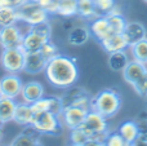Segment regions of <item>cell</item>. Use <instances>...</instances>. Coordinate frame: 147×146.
<instances>
[{
  "instance_id": "16",
  "label": "cell",
  "mask_w": 147,
  "mask_h": 146,
  "mask_svg": "<svg viewBox=\"0 0 147 146\" xmlns=\"http://www.w3.org/2000/svg\"><path fill=\"white\" fill-rule=\"evenodd\" d=\"M146 71H147L146 64H142V62H140V61L132 59V61H129V64L127 65V67L123 70V78H124L125 82L132 85L133 83L137 82Z\"/></svg>"
},
{
  "instance_id": "37",
  "label": "cell",
  "mask_w": 147,
  "mask_h": 146,
  "mask_svg": "<svg viewBox=\"0 0 147 146\" xmlns=\"http://www.w3.org/2000/svg\"><path fill=\"white\" fill-rule=\"evenodd\" d=\"M22 133L26 135V136H28V137H31V139H36V140H40V136H41V135L36 131V128H34L31 124L23 127Z\"/></svg>"
},
{
  "instance_id": "8",
  "label": "cell",
  "mask_w": 147,
  "mask_h": 146,
  "mask_svg": "<svg viewBox=\"0 0 147 146\" xmlns=\"http://www.w3.org/2000/svg\"><path fill=\"white\" fill-rule=\"evenodd\" d=\"M23 35H25V32L22 31L18 23L1 27L0 28V47H1V49L20 48L22 45Z\"/></svg>"
},
{
  "instance_id": "15",
  "label": "cell",
  "mask_w": 147,
  "mask_h": 146,
  "mask_svg": "<svg viewBox=\"0 0 147 146\" xmlns=\"http://www.w3.org/2000/svg\"><path fill=\"white\" fill-rule=\"evenodd\" d=\"M99 44L109 54L115 53V52L125 51L127 48H129L125 38L123 36V34H111V35L106 36L105 39H102L99 41Z\"/></svg>"
},
{
  "instance_id": "17",
  "label": "cell",
  "mask_w": 147,
  "mask_h": 146,
  "mask_svg": "<svg viewBox=\"0 0 147 146\" xmlns=\"http://www.w3.org/2000/svg\"><path fill=\"white\" fill-rule=\"evenodd\" d=\"M92 34L89 27L86 26H74L67 34V41L70 45L74 47H83L90 39Z\"/></svg>"
},
{
  "instance_id": "41",
  "label": "cell",
  "mask_w": 147,
  "mask_h": 146,
  "mask_svg": "<svg viewBox=\"0 0 147 146\" xmlns=\"http://www.w3.org/2000/svg\"><path fill=\"white\" fill-rule=\"evenodd\" d=\"M132 146H147V141H143V140L137 139L134 142H132Z\"/></svg>"
},
{
  "instance_id": "44",
  "label": "cell",
  "mask_w": 147,
  "mask_h": 146,
  "mask_svg": "<svg viewBox=\"0 0 147 146\" xmlns=\"http://www.w3.org/2000/svg\"><path fill=\"white\" fill-rule=\"evenodd\" d=\"M143 98H145V105H146V107H147V96H146V97H143Z\"/></svg>"
},
{
  "instance_id": "7",
  "label": "cell",
  "mask_w": 147,
  "mask_h": 146,
  "mask_svg": "<svg viewBox=\"0 0 147 146\" xmlns=\"http://www.w3.org/2000/svg\"><path fill=\"white\" fill-rule=\"evenodd\" d=\"M1 67L8 74H18L23 71L25 67V51L22 48H8L3 49L0 57Z\"/></svg>"
},
{
  "instance_id": "20",
  "label": "cell",
  "mask_w": 147,
  "mask_h": 146,
  "mask_svg": "<svg viewBox=\"0 0 147 146\" xmlns=\"http://www.w3.org/2000/svg\"><path fill=\"white\" fill-rule=\"evenodd\" d=\"M43 43H45V41H44L40 36L34 34L32 31L27 30L25 32V35H23V40H22L21 48L25 52H38L39 49L41 48Z\"/></svg>"
},
{
  "instance_id": "28",
  "label": "cell",
  "mask_w": 147,
  "mask_h": 146,
  "mask_svg": "<svg viewBox=\"0 0 147 146\" xmlns=\"http://www.w3.org/2000/svg\"><path fill=\"white\" fill-rule=\"evenodd\" d=\"M8 146H44V145L41 144L40 140L31 139V137L26 136V135H23L22 132H21L20 135H17V136L12 140V142Z\"/></svg>"
},
{
  "instance_id": "22",
  "label": "cell",
  "mask_w": 147,
  "mask_h": 146,
  "mask_svg": "<svg viewBox=\"0 0 147 146\" xmlns=\"http://www.w3.org/2000/svg\"><path fill=\"white\" fill-rule=\"evenodd\" d=\"M78 16L83 20L88 21H92L96 17H98L93 0H78Z\"/></svg>"
},
{
  "instance_id": "30",
  "label": "cell",
  "mask_w": 147,
  "mask_h": 146,
  "mask_svg": "<svg viewBox=\"0 0 147 146\" xmlns=\"http://www.w3.org/2000/svg\"><path fill=\"white\" fill-rule=\"evenodd\" d=\"M88 140H89V137L84 133V131L80 127L70 129V133H69V144L70 145H84Z\"/></svg>"
},
{
  "instance_id": "19",
  "label": "cell",
  "mask_w": 147,
  "mask_h": 146,
  "mask_svg": "<svg viewBox=\"0 0 147 146\" xmlns=\"http://www.w3.org/2000/svg\"><path fill=\"white\" fill-rule=\"evenodd\" d=\"M129 57H128L127 52L120 51L115 52V53H110L109 56V67L115 72H123V70L127 67V65L129 64Z\"/></svg>"
},
{
  "instance_id": "18",
  "label": "cell",
  "mask_w": 147,
  "mask_h": 146,
  "mask_svg": "<svg viewBox=\"0 0 147 146\" xmlns=\"http://www.w3.org/2000/svg\"><path fill=\"white\" fill-rule=\"evenodd\" d=\"M34 116V111L31 109L30 103L26 102H17V106H16L14 110V115H13V120L14 123H17L18 126H28L31 124V120H32Z\"/></svg>"
},
{
  "instance_id": "5",
  "label": "cell",
  "mask_w": 147,
  "mask_h": 146,
  "mask_svg": "<svg viewBox=\"0 0 147 146\" xmlns=\"http://www.w3.org/2000/svg\"><path fill=\"white\" fill-rule=\"evenodd\" d=\"M17 16L18 21L26 23L27 26H34L40 22H45L49 18V14L35 0H26L21 7H18Z\"/></svg>"
},
{
  "instance_id": "36",
  "label": "cell",
  "mask_w": 147,
  "mask_h": 146,
  "mask_svg": "<svg viewBox=\"0 0 147 146\" xmlns=\"http://www.w3.org/2000/svg\"><path fill=\"white\" fill-rule=\"evenodd\" d=\"M137 127H138V139L147 141V120L137 122Z\"/></svg>"
},
{
  "instance_id": "6",
  "label": "cell",
  "mask_w": 147,
  "mask_h": 146,
  "mask_svg": "<svg viewBox=\"0 0 147 146\" xmlns=\"http://www.w3.org/2000/svg\"><path fill=\"white\" fill-rule=\"evenodd\" d=\"M90 98L92 95L86 89L78 85L67 88L66 92L61 96V102L63 109L67 107H83L90 110Z\"/></svg>"
},
{
  "instance_id": "12",
  "label": "cell",
  "mask_w": 147,
  "mask_h": 146,
  "mask_svg": "<svg viewBox=\"0 0 147 146\" xmlns=\"http://www.w3.org/2000/svg\"><path fill=\"white\" fill-rule=\"evenodd\" d=\"M47 59L41 56L40 52H25V67L23 71L27 74H40L45 70Z\"/></svg>"
},
{
  "instance_id": "10",
  "label": "cell",
  "mask_w": 147,
  "mask_h": 146,
  "mask_svg": "<svg viewBox=\"0 0 147 146\" xmlns=\"http://www.w3.org/2000/svg\"><path fill=\"white\" fill-rule=\"evenodd\" d=\"M89 110L83 107H67L63 109L61 114V119H62V123L66 128L69 129H74V128H78L83 124L84 119H85L86 114H88Z\"/></svg>"
},
{
  "instance_id": "11",
  "label": "cell",
  "mask_w": 147,
  "mask_h": 146,
  "mask_svg": "<svg viewBox=\"0 0 147 146\" xmlns=\"http://www.w3.org/2000/svg\"><path fill=\"white\" fill-rule=\"evenodd\" d=\"M44 87L40 82L36 80H31V82H26L22 85V91H21L20 97L22 98V102L26 103H34L35 101L40 100L44 97Z\"/></svg>"
},
{
  "instance_id": "14",
  "label": "cell",
  "mask_w": 147,
  "mask_h": 146,
  "mask_svg": "<svg viewBox=\"0 0 147 146\" xmlns=\"http://www.w3.org/2000/svg\"><path fill=\"white\" fill-rule=\"evenodd\" d=\"M89 31H90L92 36H94L98 41H101L106 36L111 35L112 31L107 16H98L94 20H92L89 23Z\"/></svg>"
},
{
  "instance_id": "2",
  "label": "cell",
  "mask_w": 147,
  "mask_h": 146,
  "mask_svg": "<svg viewBox=\"0 0 147 146\" xmlns=\"http://www.w3.org/2000/svg\"><path fill=\"white\" fill-rule=\"evenodd\" d=\"M123 105V98L120 93L111 88L99 91L90 98V110L97 111L105 118L110 119L120 111Z\"/></svg>"
},
{
  "instance_id": "42",
  "label": "cell",
  "mask_w": 147,
  "mask_h": 146,
  "mask_svg": "<svg viewBox=\"0 0 147 146\" xmlns=\"http://www.w3.org/2000/svg\"><path fill=\"white\" fill-rule=\"evenodd\" d=\"M3 139H4V132H3V129L0 128V146H1V141Z\"/></svg>"
},
{
  "instance_id": "29",
  "label": "cell",
  "mask_w": 147,
  "mask_h": 146,
  "mask_svg": "<svg viewBox=\"0 0 147 146\" xmlns=\"http://www.w3.org/2000/svg\"><path fill=\"white\" fill-rule=\"evenodd\" d=\"M39 52H40L41 56H43L47 61L54 58L56 56H58L59 54L58 47H57L52 40H47L45 43H43V45H41V48L39 49Z\"/></svg>"
},
{
  "instance_id": "9",
  "label": "cell",
  "mask_w": 147,
  "mask_h": 146,
  "mask_svg": "<svg viewBox=\"0 0 147 146\" xmlns=\"http://www.w3.org/2000/svg\"><path fill=\"white\" fill-rule=\"evenodd\" d=\"M22 79L17 74H7L0 79V93L1 97L16 98L20 97L22 91Z\"/></svg>"
},
{
  "instance_id": "27",
  "label": "cell",
  "mask_w": 147,
  "mask_h": 146,
  "mask_svg": "<svg viewBox=\"0 0 147 146\" xmlns=\"http://www.w3.org/2000/svg\"><path fill=\"white\" fill-rule=\"evenodd\" d=\"M28 30L32 31V32L36 34L38 36H40L44 41L51 40V38H52V26H51V23H49V21L40 22L34 26H28Z\"/></svg>"
},
{
  "instance_id": "46",
  "label": "cell",
  "mask_w": 147,
  "mask_h": 146,
  "mask_svg": "<svg viewBox=\"0 0 147 146\" xmlns=\"http://www.w3.org/2000/svg\"><path fill=\"white\" fill-rule=\"evenodd\" d=\"M0 98H1V93H0Z\"/></svg>"
},
{
  "instance_id": "1",
  "label": "cell",
  "mask_w": 147,
  "mask_h": 146,
  "mask_svg": "<svg viewBox=\"0 0 147 146\" xmlns=\"http://www.w3.org/2000/svg\"><path fill=\"white\" fill-rule=\"evenodd\" d=\"M44 75L49 84L54 88L67 89L72 87L79 79V67L76 65V58L59 53L58 56L47 62Z\"/></svg>"
},
{
  "instance_id": "13",
  "label": "cell",
  "mask_w": 147,
  "mask_h": 146,
  "mask_svg": "<svg viewBox=\"0 0 147 146\" xmlns=\"http://www.w3.org/2000/svg\"><path fill=\"white\" fill-rule=\"evenodd\" d=\"M123 36L125 38L128 45H133V44L138 43V41L143 40L147 38V30L143 26V23L133 21V22H127L124 31H123Z\"/></svg>"
},
{
  "instance_id": "31",
  "label": "cell",
  "mask_w": 147,
  "mask_h": 146,
  "mask_svg": "<svg viewBox=\"0 0 147 146\" xmlns=\"http://www.w3.org/2000/svg\"><path fill=\"white\" fill-rule=\"evenodd\" d=\"M105 144L106 146H132L130 142H128L119 132H109L106 140H105Z\"/></svg>"
},
{
  "instance_id": "40",
  "label": "cell",
  "mask_w": 147,
  "mask_h": 146,
  "mask_svg": "<svg viewBox=\"0 0 147 146\" xmlns=\"http://www.w3.org/2000/svg\"><path fill=\"white\" fill-rule=\"evenodd\" d=\"M136 120L137 122H141V120H147V107H145L143 110L140 111V114L137 115V118H136Z\"/></svg>"
},
{
  "instance_id": "34",
  "label": "cell",
  "mask_w": 147,
  "mask_h": 146,
  "mask_svg": "<svg viewBox=\"0 0 147 146\" xmlns=\"http://www.w3.org/2000/svg\"><path fill=\"white\" fill-rule=\"evenodd\" d=\"M132 87L140 97H146L147 96V71L137 80V82L133 83Z\"/></svg>"
},
{
  "instance_id": "38",
  "label": "cell",
  "mask_w": 147,
  "mask_h": 146,
  "mask_svg": "<svg viewBox=\"0 0 147 146\" xmlns=\"http://www.w3.org/2000/svg\"><path fill=\"white\" fill-rule=\"evenodd\" d=\"M26 0H0V7H8V8H14L17 9L18 7L25 3Z\"/></svg>"
},
{
  "instance_id": "45",
  "label": "cell",
  "mask_w": 147,
  "mask_h": 146,
  "mask_svg": "<svg viewBox=\"0 0 147 146\" xmlns=\"http://www.w3.org/2000/svg\"><path fill=\"white\" fill-rule=\"evenodd\" d=\"M70 146H83V145H70Z\"/></svg>"
},
{
  "instance_id": "23",
  "label": "cell",
  "mask_w": 147,
  "mask_h": 146,
  "mask_svg": "<svg viewBox=\"0 0 147 146\" xmlns=\"http://www.w3.org/2000/svg\"><path fill=\"white\" fill-rule=\"evenodd\" d=\"M16 106H17V101L13 100V98H7V97L0 98V118L5 123L13 120Z\"/></svg>"
},
{
  "instance_id": "32",
  "label": "cell",
  "mask_w": 147,
  "mask_h": 146,
  "mask_svg": "<svg viewBox=\"0 0 147 146\" xmlns=\"http://www.w3.org/2000/svg\"><path fill=\"white\" fill-rule=\"evenodd\" d=\"M94 7H96L97 14L98 16H105L116 5L115 0H93Z\"/></svg>"
},
{
  "instance_id": "4",
  "label": "cell",
  "mask_w": 147,
  "mask_h": 146,
  "mask_svg": "<svg viewBox=\"0 0 147 146\" xmlns=\"http://www.w3.org/2000/svg\"><path fill=\"white\" fill-rule=\"evenodd\" d=\"M31 126L36 128V131L43 136H59L63 131V123L61 116L54 115L49 111H41V113H34Z\"/></svg>"
},
{
  "instance_id": "35",
  "label": "cell",
  "mask_w": 147,
  "mask_h": 146,
  "mask_svg": "<svg viewBox=\"0 0 147 146\" xmlns=\"http://www.w3.org/2000/svg\"><path fill=\"white\" fill-rule=\"evenodd\" d=\"M40 4V7L48 13L49 16L57 14L58 10V0H35Z\"/></svg>"
},
{
  "instance_id": "33",
  "label": "cell",
  "mask_w": 147,
  "mask_h": 146,
  "mask_svg": "<svg viewBox=\"0 0 147 146\" xmlns=\"http://www.w3.org/2000/svg\"><path fill=\"white\" fill-rule=\"evenodd\" d=\"M51 105H52V97H41L40 100L35 101L31 103V109L34 113H41V111H51Z\"/></svg>"
},
{
  "instance_id": "3",
  "label": "cell",
  "mask_w": 147,
  "mask_h": 146,
  "mask_svg": "<svg viewBox=\"0 0 147 146\" xmlns=\"http://www.w3.org/2000/svg\"><path fill=\"white\" fill-rule=\"evenodd\" d=\"M80 128L84 131V133L89 137V140H98L105 141L110 132L109 119L105 118L99 113L93 110H89L84 119Z\"/></svg>"
},
{
  "instance_id": "26",
  "label": "cell",
  "mask_w": 147,
  "mask_h": 146,
  "mask_svg": "<svg viewBox=\"0 0 147 146\" xmlns=\"http://www.w3.org/2000/svg\"><path fill=\"white\" fill-rule=\"evenodd\" d=\"M133 59L147 65V38L129 47Z\"/></svg>"
},
{
  "instance_id": "21",
  "label": "cell",
  "mask_w": 147,
  "mask_h": 146,
  "mask_svg": "<svg viewBox=\"0 0 147 146\" xmlns=\"http://www.w3.org/2000/svg\"><path fill=\"white\" fill-rule=\"evenodd\" d=\"M117 132L127 140L128 142H134L138 139V127L136 120H125L117 128Z\"/></svg>"
},
{
  "instance_id": "47",
  "label": "cell",
  "mask_w": 147,
  "mask_h": 146,
  "mask_svg": "<svg viewBox=\"0 0 147 146\" xmlns=\"http://www.w3.org/2000/svg\"><path fill=\"white\" fill-rule=\"evenodd\" d=\"M143 1H146V3H147V0H143Z\"/></svg>"
},
{
  "instance_id": "39",
  "label": "cell",
  "mask_w": 147,
  "mask_h": 146,
  "mask_svg": "<svg viewBox=\"0 0 147 146\" xmlns=\"http://www.w3.org/2000/svg\"><path fill=\"white\" fill-rule=\"evenodd\" d=\"M83 146H106L105 141H98V140H88Z\"/></svg>"
},
{
  "instance_id": "43",
  "label": "cell",
  "mask_w": 147,
  "mask_h": 146,
  "mask_svg": "<svg viewBox=\"0 0 147 146\" xmlns=\"http://www.w3.org/2000/svg\"><path fill=\"white\" fill-rule=\"evenodd\" d=\"M4 126H5V122H4V120H3V119H1V118H0V128H1V129H3V128H4Z\"/></svg>"
},
{
  "instance_id": "24",
  "label": "cell",
  "mask_w": 147,
  "mask_h": 146,
  "mask_svg": "<svg viewBox=\"0 0 147 146\" xmlns=\"http://www.w3.org/2000/svg\"><path fill=\"white\" fill-rule=\"evenodd\" d=\"M57 16L71 18L78 16V0H58Z\"/></svg>"
},
{
  "instance_id": "25",
  "label": "cell",
  "mask_w": 147,
  "mask_h": 146,
  "mask_svg": "<svg viewBox=\"0 0 147 146\" xmlns=\"http://www.w3.org/2000/svg\"><path fill=\"white\" fill-rule=\"evenodd\" d=\"M18 16L17 9L8 7H0V28L5 26H10L18 23Z\"/></svg>"
}]
</instances>
